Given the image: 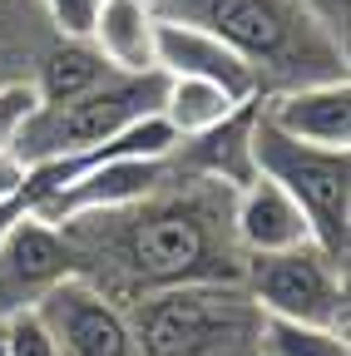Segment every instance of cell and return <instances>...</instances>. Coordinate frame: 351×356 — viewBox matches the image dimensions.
<instances>
[{
  "label": "cell",
  "mask_w": 351,
  "mask_h": 356,
  "mask_svg": "<svg viewBox=\"0 0 351 356\" xmlns=\"http://www.w3.org/2000/svg\"><path fill=\"white\" fill-rule=\"evenodd\" d=\"M109 74H114V65L99 55V44L90 35H55L45 44V55H40L30 84H35L40 104H60V99H74L84 89H95Z\"/></svg>",
  "instance_id": "15"
},
{
  "label": "cell",
  "mask_w": 351,
  "mask_h": 356,
  "mask_svg": "<svg viewBox=\"0 0 351 356\" xmlns=\"http://www.w3.org/2000/svg\"><path fill=\"white\" fill-rule=\"evenodd\" d=\"M70 273L74 262H70V243L60 233V222L40 213H20L10 222V233L0 238V317L35 307Z\"/></svg>",
  "instance_id": "8"
},
{
  "label": "cell",
  "mask_w": 351,
  "mask_h": 356,
  "mask_svg": "<svg viewBox=\"0 0 351 356\" xmlns=\"http://www.w3.org/2000/svg\"><path fill=\"white\" fill-rule=\"evenodd\" d=\"M35 312H40V322L50 327L60 356H139L129 312L119 302H109L99 287H90L84 277H74V273L60 277L40 297Z\"/></svg>",
  "instance_id": "7"
},
{
  "label": "cell",
  "mask_w": 351,
  "mask_h": 356,
  "mask_svg": "<svg viewBox=\"0 0 351 356\" xmlns=\"http://www.w3.org/2000/svg\"><path fill=\"white\" fill-rule=\"evenodd\" d=\"M0 356H6V322H0Z\"/></svg>",
  "instance_id": "25"
},
{
  "label": "cell",
  "mask_w": 351,
  "mask_h": 356,
  "mask_svg": "<svg viewBox=\"0 0 351 356\" xmlns=\"http://www.w3.org/2000/svg\"><path fill=\"white\" fill-rule=\"evenodd\" d=\"M252 114H257V99L238 104L228 119H218L213 129L179 139L168 149L173 168L198 173V178H218V184H228L238 193L247 178H257V163H252Z\"/></svg>",
  "instance_id": "12"
},
{
  "label": "cell",
  "mask_w": 351,
  "mask_h": 356,
  "mask_svg": "<svg viewBox=\"0 0 351 356\" xmlns=\"http://www.w3.org/2000/svg\"><path fill=\"white\" fill-rule=\"evenodd\" d=\"M154 35H158V10L154 0H104L90 40L99 44V55L124 70V74H144L154 65Z\"/></svg>",
  "instance_id": "14"
},
{
  "label": "cell",
  "mask_w": 351,
  "mask_h": 356,
  "mask_svg": "<svg viewBox=\"0 0 351 356\" xmlns=\"http://www.w3.org/2000/svg\"><path fill=\"white\" fill-rule=\"evenodd\" d=\"M124 312L139 356H262L268 312L252 302L243 277L163 287Z\"/></svg>",
  "instance_id": "3"
},
{
  "label": "cell",
  "mask_w": 351,
  "mask_h": 356,
  "mask_svg": "<svg viewBox=\"0 0 351 356\" xmlns=\"http://www.w3.org/2000/svg\"><path fill=\"white\" fill-rule=\"evenodd\" d=\"M20 213H30V203H25L20 193H15V198H6V203H0V238H6V233H10V222H15Z\"/></svg>",
  "instance_id": "24"
},
{
  "label": "cell",
  "mask_w": 351,
  "mask_h": 356,
  "mask_svg": "<svg viewBox=\"0 0 351 356\" xmlns=\"http://www.w3.org/2000/svg\"><path fill=\"white\" fill-rule=\"evenodd\" d=\"M35 84L30 79H0V149H10L15 144V134L20 124L35 114Z\"/></svg>",
  "instance_id": "20"
},
{
  "label": "cell",
  "mask_w": 351,
  "mask_h": 356,
  "mask_svg": "<svg viewBox=\"0 0 351 356\" xmlns=\"http://www.w3.org/2000/svg\"><path fill=\"white\" fill-rule=\"evenodd\" d=\"M252 163L262 178L297 198L312 243L351 257V149H322L277 129L268 114H252Z\"/></svg>",
  "instance_id": "4"
},
{
  "label": "cell",
  "mask_w": 351,
  "mask_h": 356,
  "mask_svg": "<svg viewBox=\"0 0 351 356\" xmlns=\"http://www.w3.org/2000/svg\"><path fill=\"white\" fill-rule=\"evenodd\" d=\"M74 277L129 307L149 292L183 282L243 277V248L233 233V188L218 178L173 168L129 203L90 208L60 222Z\"/></svg>",
  "instance_id": "1"
},
{
  "label": "cell",
  "mask_w": 351,
  "mask_h": 356,
  "mask_svg": "<svg viewBox=\"0 0 351 356\" xmlns=\"http://www.w3.org/2000/svg\"><path fill=\"white\" fill-rule=\"evenodd\" d=\"M40 6H45L55 35H90L104 0H40Z\"/></svg>",
  "instance_id": "21"
},
{
  "label": "cell",
  "mask_w": 351,
  "mask_h": 356,
  "mask_svg": "<svg viewBox=\"0 0 351 356\" xmlns=\"http://www.w3.org/2000/svg\"><path fill=\"white\" fill-rule=\"evenodd\" d=\"M154 65L163 74H188V79H213L223 84L228 95L238 99H257L262 84H257V70L223 44L218 35L198 30V25H183V20H163L158 15V35H154Z\"/></svg>",
  "instance_id": "10"
},
{
  "label": "cell",
  "mask_w": 351,
  "mask_h": 356,
  "mask_svg": "<svg viewBox=\"0 0 351 356\" xmlns=\"http://www.w3.org/2000/svg\"><path fill=\"white\" fill-rule=\"evenodd\" d=\"M238 104H247V99L228 95V89H223V84H213V79L168 74L158 114H163V124L179 134V139H188V134H203V129H213L218 119H228Z\"/></svg>",
  "instance_id": "17"
},
{
  "label": "cell",
  "mask_w": 351,
  "mask_h": 356,
  "mask_svg": "<svg viewBox=\"0 0 351 356\" xmlns=\"http://www.w3.org/2000/svg\"><path fill=\"white\" fill-rule=\"evenodd\" d=\"M55 25L40 0H0V79H30Z\"/></svg>",
  "instance_id": "16"
},
{
  "label": "cell",
  "mask_w": 351,
  "mask_h": 356,
  "mask_svg": "<svg viewBox=\"0 0 351 356\" xmlns=\"http://www.w3.org/2000/svg\"><path fill=\"white\" fill-rule=\"evenodd\" d=\"M163 20H183L223 44L257 70L262 95L268 89H292V84H317V79H341L351 65V50L302 10V0H154Z\"/></svg>",
  "instance_id": "2"
},
{
  "label": "cell",
  "mask_w": 351,
  "mask_h": 356,
  "mask_svg": "<svg viewBox=\"0 0 351 356\" xmlns=\"http://www.w3.org/2000/svg\"><path fill=\"white\" fill-rule=\"evenodd\" d=\"M0 322H6V356H60L50 327L40 322L35 307L10 312V317H0Z\"/></svg>",
  "instance_id": "19"
},
{
  "label": "cell",
  "mask_w": 351,
  "mask_h": 356,
  "mask_svg": "<svg viewBox=\"0 0 351 356\" xmlns=\"http://www.w3.org/2000/svg\"><path fill=\"white\" fill-rule=\"evenodd\" d=\"M158 178H168V154H109V159L90 163L79 178H70L60 193H50L35 213L50 218V222H65L74 213L114 208V203L139 198V193H149L158 184Z\"/></svg>",
  "instance_id": "9"
},
{
  "label": "cell",
  "mask_w": 351,
  "mask_h": 356,
  "mask_svg": "<svg viewBox=\"0 0 351 356\" xmlns=\"http://www.w3.org/2000/svg\"><path fill=\"white\" fill-rule=\"evenodd\" d=\"M257 109L277 129L297 134L322 149H351V74L317 79V84H292L257 95Z\"/></svg>",
  "instance_id": "11"
},
{
  "label": "cell",
  "mask_w": 351,
  "mask_h": 356,
  "mask_svg": "<svg viewBox=\"0 0 351 356\" xmlns=\"http://www.w3.org/2000/svg\"><path fill=\"white\" fill-rule=\"evenodd\" d=\"M243 287L268 317L312 322L332 332H351V292H346V257L327 252L322 243H297L277 252L243 257Z\"/></svg>",
  "instance_id": "6"
},
{
  "label": "cell",
  "mask_w": 351,
  "mask_h": 356,
  "mask_svg": "<svg viewBox=\"0 0 351 356\" xmlns=\"http://www.w3.org/2000/svg\"><path fill=\"white\" fill-rule=\"evenodd\" d=\"M20 184H25V163H20L10 149H0V203L15 198V193H20Z\"/></svg>",
  "instance_id": "23"
},
{
  "label": "cell",
  "mask_w": 351,
  "mask_h": 356,
  "mask_svg": "<svg viewBox=\"0 0 351 356\" xmlns=\"http://www.w3.org/2000/svg\"><path fill=\"white\" fill-rule=\"evenodd\" d=\"M233 233L243 257L247 252H277V248H297L312 238L307 228V213L297 208V198L287 188H277L272 178H247L233 193Z\"/></svg>",
  "instance_id": "13"
},
{
  "label": "cell",
  "mask_w": 351,
  "mask_h": 356,
  "mask_svg": "<svg viewBox=\"0 0 351 356\" xmlns=\"http://www.w3.org/2000/svg\"><path fill=\"white\" fill-rule=\"evenodd\" d=\"M262 356H351V341H346V332H332V327L268 317V327H262Z\"/></svg>",
  "instance_id": "18"
},
{
  "label": "cell",
  "mask_w": 351,
  "mask_h": 356,
  "mask_svg": "<svg viewBox=\"0 0 351 356\" xmlns=\"http://www.w3.org/2000/svg\"><path fill=\"white\" fill-rule=\"evenodd\" d=\"M163 84H168L163 70H144V74L114 70L109 79H99L95 89H84V95H74V99L35 104V114L15 134L10 154L20 163H40V159H55V154L95 149V144L114 139V134H124L129 124L158 114Z\"/></svg>",
  "instance_id": "5"
},
{
  "label": "cell",
  "mask_w": 351,
  "mask_h": 356,
  "mask_svg": "<svg viewBox=\"0 0 351 356\" xmlns=\"http://www.w3.org/2000/svg\"><path fill=\"white\" fill-rule=\"evenodd\" d=\"M302 10L312 15L341 50H351V0H302Z\"/></svg>",
  "instance_id": "22"
}]
</instances>
